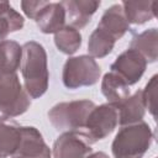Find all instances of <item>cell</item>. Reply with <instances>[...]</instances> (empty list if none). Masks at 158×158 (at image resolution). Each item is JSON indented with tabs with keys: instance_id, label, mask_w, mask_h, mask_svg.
<instances>
[{
	"instance_id": "30bf717a",
	"label": "cell",
	"mask_w": 158,
	"mask_h": 158,
	"mask_svg": "<svg viewBox=\"0 0 158 158\" xmlns=\"http://www.w3.org/2000/svg\"><path fill=\"white\" fill-rule=\"evenodd\" d=\"M62 4L65 10V21L77 30L84 28L101 5L96 0H67Z\"/></svg>"
},
{
	"instance_id": "277c9868",
	"label": "cell",
	"mask_w": 158,
	"mask_h": 158,
	"mask_svg": "<svg viewBox=\"0 0 158 158\" xmlns=\"http://www.w3.org/2000/svg\"><path fill=\"white\" fill-rule=\"evenodd\" d=\"M31 106V98L26 93L16 74L0 79V123L23 115Z\"/></svg>"
},
{
	"instance_id": "5bb4252c",
	"label": "cell",
	"mask_w": 158,
	"mask_h": 158,
	"mask_svg": "<svg viewBox=\"0 0 158 158\" xmlns=\"http://www.w3.org/2000/svg\"><path fill=\"white\" fill-rule=\"evenodd\" d=\"M100 89L107 102L115 106H118L131 95L130 86L126 84V81L112 72H107L104 74Z\"/></svg>"
},
{
	"instance_id": "52a82bcc",
	"label": "cell",
	"mask_w": 158,
	"mask_h": 158,
	"mask_svg": "<svg viewBox=\"0 0 158 158\" xmlns=\"http://www.w3.org/2000/svg\"><path fill=\"white\" fill-rule=\"evenodd\" d=\"M147 60L137 51L127 48L116 57L115 62L110 67V72L117 74L128 86H131L141 80L147 69Z\"/></svg>"
},
{
	"instance_id": "d4e9b609",
	"label": "cell",
	"mask_w": 158,
	"mask_h": 158,
	"mask_svg": "<svg viewBox=\"0 0 158 158\" xmlns=\"http://www.w3.org/2000/svg\"><path fill=\"white\" fill-rule=\"evenodd\" d=\"M12 158H17V157H12Z\"/></svg>"
},
{
	"instance_id": "cb8c5ba5",
	"label": "cell",
	"mask_w": 158,
	"mask_h": 158,
	"mask_svg": "<svg viewBox=\"0 0 158 158\" xmlns=\"http://www.w3.org/2000/svg\"><path fill=\"white\" fill-rule=\"evenodd\" d=\"M88 158H110L106 153H104V152H93Z\"/></svg>"
},
{
	"instance_id": "5b68a950",
	"label": "cell",
	"mask_w": 158,
	"mask_h": 158,
	"mask_svg": "<svg viewBox=\"0 0 158 158\" xmlns=\"http://www.w3.org/2000/svg\"><path fill=\"white\" fill-rule=\"evenodd\" d=\"M101 77V68L89 54L68 57L62 72L63 85L69 90L95 85Z\"/></svg>"
},
{
	"instance_id": "8992f818",
	"label": "cell",
	"mask_w": 158,
	"mask_h": 158,
	"mask_svg": "<svg viewBox=\"0 0 158 158\" xmlns=\"http://www.w3.org/2000/svg\"><path fill=\"white\" fill-rule=\"evenodd\" d=\"M118 125V110L117 106L105 102L101 105H95L94 109L88 115L84 127L78 131L85 139L93 144L104 138L115 131Z\"/></svg>"
},
{
	"instance_id": "44dd1931",
	"label": "cell",
	"mask_w": 158,
	"mask_h": 158,
	"mask_svg": "<svg viewBox=\"0 0 158 158\" xmlns=\"http://www.w3.org/2000/svg\"><path fill=\"white\" fill-rule=\"evenodd\" d=\"M115 43L116 41L114 38H111L107 33H105L100 28L95 27V30L90 33L89 40H88L89 56L93 57L94 59L104 58L112 52Z\"/></svg>"
},
{
	"instance_id": "603a6c76",
	"label": "cell",
	"mask_w": 158,
	"mask_h": 158,
	"mask_svg": "<svg viewBox=\"0 0 158 158\" xmlns=\"http://www.w3.org/2000/svg\"><path fill=\"white\" fill-rule=\"evenodd\" d=\"M49 1H42V0H38V1H21L20 6H21V10H22V12L25 14L26 17H28L31 20H36L37 16L40 15V12L44 9V6Z\"/></svg>"
},
{
	"instance_id": "2e32d148",
	"label": "cell",
	"mask_w": 158,
	"mask_h": 158,
	"mask_svg": "<svg viewBox=\"0 0 158 158\" xmlns=\"http://www.w3.org/2000/svg\"><path fill=\"white\" fill-rule=\"evenodd\" d=\"M137 51L147 63H154L158 58V31L157 27H151L132 37L130 47Z\"/></svg>"
},
{
	"instance_id": "d6986e66",
	"label": "cell",
	"mask_w": 158,
	"mask_h": 158,
	"mask_svg": "<svg viewBox=\"0 0 158 158\" xmlns=\"http://www.w3.org/2000/svg\"><path fill=\"white\" fill-rule=\"evenodd\" d=\"M53 40L57 49L60 53L67 54L69 57H72L81 47V42H83L81 33L79 32V30L69 25H65L62 30L56 32Z\"/></svg>"
},
{
	"instance_id": "8fae6325",
	"label": "cell",
	"mask_w": 158,
	"mask_h": 158,
	"mask_svg": "<svg viewBox=\"0 0 158 158\" xmlns=\"http://www.w3.org/2000/svg\"><path fill=\"white\" fill-rule=\"evenodd\" d=\"M96 27L107 33L115 41L121 40L130 30V23L125 17L121 4H114L107 7Z\"/></svg>"
},
{
	"instance_id": "9c48e42d",
	"label": "cell",
	"mask_w": 158,
	"mask_h": 158,
	"mask_svg": "<svg viewBox=\"0 0 158 158\" xmlns=\"http://www.w3.org/2000/svg\"><path fill=\"white\" fill-rule=\"evenodd\" d=\"M21 139L14 157L17 158H52V151L42 133L35 126H20Z\"/></svg>"
},
{
	"instance_id": "7a4b0ae2",
	"label": "cell",
	"mask_w": 158,
	"mask_h": 158,
	"mask_svg": "<svg viewBox=\"0 0 158 158\" xmlns=\"http://www.w3.org/2000/svg\"><path fill=\"white\" fill-rule=\"evenodd\" d=\"M153 138L152 128L144 121L121 126L111 143L112 156L114 158H143Z\"/></svg>"
},
{
	"instance_id": "ba28073f",
	"label": "cell",
	"mask_w": 158,
	"mask_h": 158,
	"mask_svg": "<svg viewBox=\"0 0 158 158\" xmlns=\"http://www.w3.org/2000/svg\"><path fill=\"white\" fill-rule=\"evenodd\" d=\"M51 151L52 158H88L93 153L91 144L78 131L62 132Z\"/></svg>"
},
{
	"instance_id": "3957f363",
	"label": "cell",
	"mask_w": 158,
	"mask_h": 158,
	"mask_svg": "<svg viewBox=\"0 0 158 158\" xmlns=\"http://www.w3.org/2000/svg\"><path fill=\"white\" fill-rule=\"evenodd\" d=\"M94 106L95 102L89 99L62 101L48 110L47 117L54 130L59 132L80 131Z\"/></svg>"
},
{
	"instance_id": "7402d4cb",
	"label": "cell",
	"mask_w": 158,
	"mask_h": 158,
	"mask_svg": "<svg viewBox=\"0 0 158 158\" xmlns=\"http://www.w3.org/2000/svg\"><path fill=\"white\" fill-rule=\"evenodd\" d=\"M157 79L158 75L154 74L148 83L146 84L144 89L142 90V98L144 102L146 110L152 115V117L156 120L157 118Z\"/></svg>"
},
{
	"instance_id": "7c38bea8",
	"label": "cell",
	"mask_w": 158,
	"mask_h": 158,
	"mask_svg": "<svg viewBox=\"0 0 158 158\" xmlns=\"http://www.w3.org/2000/svg\"><path fill=\"white\" fill-rule=\"evenodd\" d=\"M42 33H56L65 26V10L60 2H48L35 20Z\"/></svg>"
},
{
	"instance_id": "ac0fdd59",
	"label": "cell",
	"mask_w": 158,
	"mask_h": 158,
	"mask_svg": "<svg viewBox=\"0 0 158 158\" xmlns=\"http://www.w3.org/2000/svg\"><path fill=\"white\" fill-rule=\"evenodd\" d=\"M25 26V17L16 11L9 1H0V42L10 33L21 31Z\"/></svg>"
},
{
	"instance_id": "4fadbf2b",
	"label": "cell",
	"mask_w": 158,
	"mask_h": 158,
	"mask_svg": "<svg viewBox=\"0 0 158 158\" xmlns=\"http://www.w3.org/2000/svg\"><path fill=\"white\" fill-rule=\"evenodd\" d=\"M118 110V123L121 126H128L143 121L146 115V107L142 98V90H136L123 102L117 106Z\"/></svg>"
},
{
	"instance_id": "9a60e30c",
	"label": "cell",
	"mask_w": 158,
	"mask_h": 158,
	"mask_svg": "<svg viewBox=\"0 0 158 158\" xmlns=\"http://www.w3.org/2000/svg\"><path fill=\"white\" fill-rule=\"evenodd\" d=\"M22 58V46L14 40L0 42V79L16 74Z\"/></svg>"
},
{
	"instance_id": "e0dca14e",
	"label": "cell",
	"mask_w": 158,
	"mask_h": 158,
	"mask_svg": "<svg viewBox=\"0 0 158 158\" xmlns=\"http://www.w3.org/2000/svg\"><path fill=\"white\" fill-rule=\"evenodd\" d=\"M121 6L130 25H143L157 16V1H122Z\"/></svg>"
},
{
	"instance_id": "ffe728a7",
	"label": "cell",
	"mask_w": 158,
	"mask_h": 158,
	"mask_svg": "<svg viewBox=\"0 0 158 158\" xmlns=\"http://www.w3.org/2000/svg\"><path fill=\"white\" fill-rule=\"evenodd\" d=\"M21 139L20 126L14 123H0V158L14 157Z\"/></svg>"
},
{
	"instance_id": "6da1fadb",
	"label": "cell",
	"mask_w": 158,
	"mask_h": 158,
	"mask_svg": "<svg viewBox=\"0 0 158 158\" xmlns=\"http://www.w3.org/2000/svg\"><path fill=\"white\" fill-rule=\"evenodd\" d=\"M21 75L23 88L31 99H40L48 89L49 72L47 52L44 47L36 41H27L22 44Z\"/></svg>"
}]
</instances>
